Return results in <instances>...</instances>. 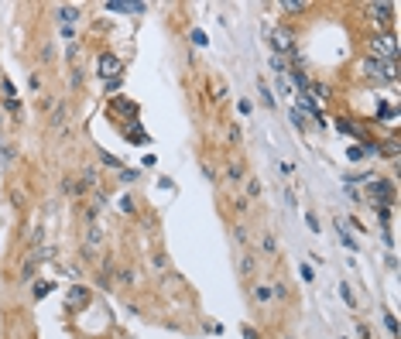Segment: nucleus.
Returning a JSON list of instances; mask_svg holds the SVG:
<instances>
[{
	"label": "nucleus",
	"mask_w": 401,
	"mask_h": 339,
	"mask_svg": "<svg viewBox=\"0 0 401 339\" xmlns=\"http://www.w3.org/2000/svg\"><path fill=\"white\" fill-rule=\"evenodd\" d=\"M271 48H275V55H288V52L295 48V38H292L285 28H275V31H271Z\"/></svg>",
	"instance_id": "nucleus-4"
},
{
	"label": "nucleus",
	"mask_w": 401,
	"mask_h": 339,
	"mask_svg": "<svg viewBox=\"0 0 401 339\" xmlns=\"http://www.w3.org/2000/svg\"><path fill=\"white\" fill-rule=\"evenodd\" d=\"M305 223H309V230H312V233H319V219H316V216H305Z\"/></svg>",
	"instance_id": "nucleus-20"
},
{
	"label": "nucleus",
	"mask_w": 401,
	"mask_h": 339,
	"mask_svg": "<svg viewBox=\"0 0 401 339\" xmlns=\"http://www.w3.org/2000/svg\"><path fill=\"white\" fill-rule=\"evenodd\" d=\"M192 45H206V34H203V31H192Z\"/></svg>",
	"instance_id": "nucleus-21"
},
{
	"label": "nucleus",
	"mask_w": 401,
	"mask_h": 339,
	"mask_svg": "<svg viewBox=\"0 0 401 339\" xmlns=\"http://www.w3.org/2000/svg\"><path fill=\"white\" fill-rule=\"evenodd\" d=\"M364 154H367V147H364V144H350V151H346V158H350V161H360Z\"/></svg>",
	"instance_id": "nucleus-10"
},
{
	"label": "nucleus",
	"mask_w": 401,
	"mask_h": 339,
	"mask_svg": "<svg viewBox=\"0 0 401 339\" xmlns=\"http://www.w3.org/2000/svg\"><path fill=\"white\" fill-rule=\"evenodd\" d=\"M364 72L370 76V79L394 82V79H398V62H388V58H367V62H364Z\"/></svg>",
	"instance_id": "nucleus-1"
},
{
	"label": "nucleus",
	"mask_w": 401,
	"mask_h": 339,
	"mask_svg": "<svg viewBox=\"0 0 401 339\" xmlns=\"http://www.w3.org/2000/svg\"><path fill=\"white\" fill-rule=\"evenodd\" d=\"M52 127H55V130H62V127H65V110H62V106H58L55 117H52Z\"/></svg>",
	"instance_id": "nucleus-13"
},
{
	"label": "nucleus",
	"mask_w": 401,
	"mask_h": 339,
	"mask_svg": "<svg viewBox=\"0 0 401 339\" xmlns=\"http://www.w3.org/2000/svg\"><path fill=\"white\" fill-rule=\"evenodd\" d=\"M292 79H295V86H298V89H302V93L309 89V82H305V76H302V72H298V69H295V72H292Z\"/></svg>",
	"instance_id": "nucleus-15"
},
{
	"label": "nucleus",
	"mask_w": 401,
	"mask_h": 339,
	"mask_svg": "<svg viewBox=\"0 0 401 339\" xmlns=\"http://www.w3.org/2000/svg\"><path fill=\"white\" fill-rule=\"evenodd\" d=\"M58 17H62V24H65V28H69L72 21H79V7H62V11H58Z\"/></svg>",
	"instance_id": "nucleus-7"
},
{
	"label": "nucleus",
	"mask_w": 401,
	"mask_h": 339,
	"mask_svg": "<svg viewBox=\"0 0 401 339\" xmlns=\"http://www.w3.org/2000/svg\"><path fill=\"white\" fill-rule=\"evenodd\" d=\"M370 58H388V62H398V38L394 34H381L370 41Z\"/></svg>",
	"instance_id": "nucleus-2"
},
{
	"label": "nucleus",
	"mask_w": 401,
	"mask_h": 339,
	"mask_svg": "<svg viewBox=\"0 0 401 339\" xmlns=\"http://www.w3.org/2000/svg\"><path fill=\"white\" fill-rule=\"evenodd\" d=\"M340 295H343L346 305H353V291H350V284H340Z\"/></svg>",
	"instance_id": "nucleus-18"
},
{
	"label": "nucleus",
	"mask_w": 401,
	"mask_h": 339,
	"mask_svg": "<svg viewBox=\"0 0 401 339\" xmlns=\"http://www.w3.org/2000/svg\"><path fill=\"white\" fill-rule=\"evenodd\" d=\"M120 69H124V65H120V58L110 55V52L96 58V72H100V79H106V82H110V79H120Z\"/></svg>",
	"instance_id": "nucleus-3"
},
{
	"label": "nucleus",
	"mask_w": 401,
	"mask_h": 339,
	"mask_svg": "<svg viewBox=\"0 0 401 339\" xmlns=\"http://www.w3.org/2000/svg\"><path fill=\"white\" fill-rule=\"evenodd\" d=\"M271 288H268V284H261V288H254V298H257V302H268V298H271Z\"/></svg>",
	"instance_id": "nucleus-12"
},
{
	"label": "nucleus",
	"mask_w": 401,
	"mask_h": 339,
	"mask_svg": "<svg viewBox=\"0 0 401 339\" xmlns=\"http://www.w3.org/2000/svg\"><path fill=\"white\" fill-rule=\"evenodd\" d=\"M100 240H103V230H100V226H90V230H86V254H96V250H100Z\"/></svg>",
	"instance_id": "nucleus-5"
},
{
	"label": "nucleus",
	"mask_w": 401,
	"mask_h": 339,
	"mask_svg": "<svg viewBox=\"0 0 401 339\" xmlns=\"http://www.w3.org/2000/svg\"><path fill=\"white\" fill-rule=\"evenodd\" d=\"M292 124H295V127H305V113L295 110V106H292Z\"/></svg>",
	"instance_id": "nucleus-16"
},
{
	"label": "nucleus",
	"mask_w": 401,
	"mask_h": 339,
	"mask_svg": "<svg viewBox=\"0 0 401 339\" xmlns=\"http://www.w3.org/2000/svg\"><path fill=\"white\" fill-rule=\"evenodd\" d=\"M336 127H340V134H346V137H364L353 124H350V120H336Z\"/></svg>",
	"instance_id": "nucleus-8"
},
{
	"label": "nucleus",
	"mask_w": 401,
	"mask_h": 339,
	"mask_svg": "<svg viewBox=\"0 0 401 339\" xmlns=\"http://www.w3.org/2000/svg\"><path fill=\"white\" fill-rule=\"evenodd\" d=\"M391 11H394L391 4H370V14H374V17H388Z\"/></svg>",
	"instance_id": "nucleus-9"
},
{
	"label": "nucleus",
	"mask_w": 401,
	"mask_h": 339,
	"mask_svg": "<svg viewBox=\"0 0 401 339\" xmlns=\"http://www.w3.org/2000/svg\"><path fill=\"white\" fill-rule=\"evenodd\" d=\"M114 110H124V113H134V103H124V100H117V103H114Z\"/></svg>",
	"instance_id": "nucleus-19"
},
{
	"label": "nucleus",
	"mask_w": 401,
	"mask_h": 339,
	"mask_svg": "<svg viewBox=\"0 0 401 339\" xmlns=\"http://www.w3.org/2000/svg\"><path fill=\"white\" fill-rule=\"evenodd\" d=\"M65 302H69L72 308H82V305H86V302H90V291L76 284V288H69V298H65Z\"/></svg>",
	"instance_id": "nucleus-6"
},
{
	"label": "nucleus",
	"mask_w": 401,
	"mask_h": 339,
	"mask_svg": "<svg viewBox=\"0 0 401 339\" xmlns=\"http://www.w3.org/2000/svg\"><path fill=\"white\" fill-rule=\"evenodd\" d=\"M281 7H285V11H302L305 4H302V0H281Z\"/></svg>",
	"instance_id": "nucleus-17"
},
{
	"label": "nucleus",
	"mask_w": 401,
	"mask_h": 339,
	"mask_svg": "<svg viewBox=\"0 0 401 339\" xmlns=\"http://www.w3.org/2000/svg\"><path fill=\"white\" fill-rule=\"evenodd\" d=\"M52 288H55L52 281H38V284H35V298H45V295L52 291Z\"/></svg>",
	"instance_id": "nucleus-11"
},
{
	"label": "nucleus",
	"mask_w": 401,
	"mask_h": 339,
	"mask_svg": "<svg viewBox=\"0 0 401 339\" xmlns=\"http://www.w3.org/2000/svg\"><path fill=\"white\" fill-rule=\"evenodd\" d=\"M261 100H264V106H275V93L268 89L264 82H261Z\"/></svg>",
	"instance_id": "nucleus-14"
},
{
	"label": "nucleus",
	"mask_w": 401,
	"mask_h": 339,
	"mask_svg": "<svg viewBox=\"0 0 401 339\" xmlns=\"http://www.w3.org/2000/svg\"><path fill=\"white\" fill-rule=\"evenodd\" d=\"M120 209H124V213H130V209H134V202H130V195H124V199H120Z\"/></svg>",
	"instance_id": "nucleus-22"
}]
</instances>
